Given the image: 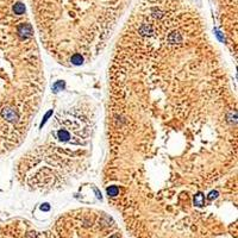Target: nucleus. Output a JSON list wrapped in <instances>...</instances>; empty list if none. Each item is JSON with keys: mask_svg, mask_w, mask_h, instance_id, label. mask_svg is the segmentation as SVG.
Segmentation results:
<instances>
[{"mask_svg": "<svg viewBox=\"0 0 238 238\" xmlns=\"http://www.w3.org/2000/svg\"><path fill=\"white\" fill-rule=\"evenodd\" d=\"M15 13H18V15L23 13L24 12V5H22V4H17V5H15Z\"/></svg>", "mask_w": 238, "mask_h": 238, "instance_id": "nucleus-1", "label": "nucleus"}, {"mask_svg": "<svg viewBox=\"0 0 238 238\" xmlns=\"http://www.w3.org/2000/svg\"><path fill=\"white\" fill-rule=\"evenodd\" d=\"M107 192H108V194H110V195H115V194L118 193V189H117L115 187H111V188H108Z\"/></svg>", "mask_w": 238, "mask_h": 238, "instance_id": "nucleus-2", "label": "nucleus"}]
</instances>
